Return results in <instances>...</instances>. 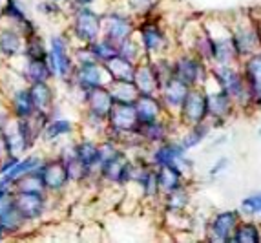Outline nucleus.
I'll return each mask as SVG.
<instances>
[{
    "instance_id": "30",
    "label": "nucleus",
    "mask_w": 261,
    "mask_h": 243,
    "mask_svg": "<svg viewBox=\"0 0 261 243\" xmlns=\"http://www.w3.org/2000/svg\"><path fill=\"white\" fill-rule=\"evenodd\" d=\"M115 103H128L134 104L139 97V90L135 88L134 81H110L108 84Z\"/></svg>"
},
{
    "instance_id": "3",
    "label": "nucleus",
    "mask_w": 261,
    "mask_h": 243,
    "mask_svg": "<svg viewBox=\"0 0 261 243\" xmlns=\"http://www.w3.org/2000/svg\"><path fill=\"white\" fill-rule=\"evenodd\" d=\"M49 66L53 69V75L62 81H70L75 71L73 57L70 53V44L62 35H55L49 39Z\"/></svg>"
},
{
    "instance_id": "34",
    "label": "nucleus",
    "mask_w": 261,
    "mask_h": 243,
    "mask_svg": "<svg viewBox=\"0 0 261 243\" xmlns=\"http://www.w3.org/2000/svg\"><path fill=\"white\" fill-rule=\"evenodd\" d=\"M88 46H90V50H92L93 59H95L97 62H100V64H105L106 61H110L112 57H115L119 53L117 44L112 42V40L106 39V37H100L99 40L88 44Z\"/></svg>"
},
{
    "instance_id": "40",
    "label": "nucleus",
    "mask_w": 261,
    "mask_h": 243,
    "mask_svg": "<svg viewBox=\"0 0 261 243\" xmlns=\"http://www.w3.org/2000/svg\"><path fill=\"white\" fill-rule=\"evenodd\" d=\"M119 53H121L122 57H126V59H130V61L137 62L141 59V53H144L143 46H141V42H137L135 39H126L124 42L119 44Z\"/></svg>"
},
{
    "instance_id": "46",
    "label": "nucleus",
    "mask_w": 261,
    "mask_h": 243,
    "mask_svg": "<svg viewBox=\"0 0 261 243\" xmlns=\"http://www.w3.org/2000/svg\"><path fill=\"white\" fill-rule=\"evenodd\" d=\"M4 2H6V0H0V8H2V6H4Z\"/></svg>"
},
{
    "instance_id": "13",
    "label": "nucleus",
    "mask_w": 261,
    "mask_h": 243,
    "mask_svg": "<svg viewBox=\"0 0 261 243\" xmlns=\"http://www.w3.org/2000/svg\"><path fill=\"white\" fill-rule=\"evenodd\" d=\"M24 42L26 39L17 26L9 24V26L2 28L0 30V57L6 61H13V59L22 57Z\"/></svg>"
},
{
    "instance_id": "35",
    "label": "nucleus",
    "mask_w": 261,
    "mask_h": 243,
    "mask_svg": "<svg viewBox=\"0 0 261 243\" xmlns=\"http://www.w3.org/2000/svg\"><path fill=\"white\" fill-rule=\"evenodd\" d=\"M49 55V46L44 42V39L39 33L28 37L24 42V52L22 57L24 59H48Z\"/></svg>"
},
{
    "instance_id": "5",
    "label": "nucleus",
    "mask_w": 261,
    "mask_h": 243,
    "mask_svg": "<svg viewBox=\"0 0 261 243\" xmlns=\"http://www.w3.org/2000/svg\"><path fill=\"white\" fill-rule=\"evenodd\" d=\"M39 172H40V178H42V183L48 194L49 192H51V194L62 192L66 188V185L70 183L68 166H66V163L59 156L51 157V159H44Z\"/></svg>"
},
{
    "instance_id": "14",
    "label": "nucleus",
    "mask_w": 261,
    "mask_h": 243,
    "mask_svg": "<svg viewBox=\"0 0 261 243\" xmlns=\"http://www.w3.org/2000/svg\"><path fill=\"white\" fill-rule=\"evenodd\" d=\"M42 163H44V157H40V156L20 157L8 172L0 176V188H4V190H13V183L17 181L18 178L33 172V170H39Z\"/></svg>"
},
{
    "instance_id": "28",
    "label": "nucleus",
    "mask_w": 261,
    "mask_h": 243,
    "mask_svg": "<svg viewBox=\"0 0 261 243\" xmlns=\"http://www.w3.org/2000/svg\"><path fill=\"white\" fill-rule=\"evenodd\" d=\"M157 172V185H159V190L163 194H168L172 190H177V188L183 187V172L175 166L170 165H161L155 166Z\"/></svg>"
},
{
    "instance_id": "25",
    "label": "nucleus",
    "mask_w": 261,
    "mask_h": 243,
    "mask_svg": "<svg viewBox=\"0 0 261 243\" xmlns=\"http://www.w3.org/2000/svg\"><path fill=\"white\" fill-rule=\"evenodd\" d=\"M102 66H105L110 81H134L137 62L130 61L126 57H122L121 53H117V55L112 57V59L106 61Z\"/></svg>"
},
{
    "instance_id": "15",
    "label": "nucleus",
    "mask_w": 261,
    "mask_h": 243,
    "mask_svg": "<svg viewBox=\"0 0 261 243\" xmlns=\"http://www.w3.org/2000/svg\"><path fill=\"white\" fill-rule=\"evenodd\" d=\"M134 106L135 112H137V117H139V123L157 121V119H161V113L165 110L163 101L153 93H139Z\"/></svg>"
},
{
    "instance_id": "47",
    "label": "nucleus",
    "mask_w": 261,
    "mask_h": 243,
    "mask_svg": "<svg viewBox=\"0 0 261 243\" xmlns=\"http://www.w3.org/2000/svg\"><path fill=\"white\" fill-rule=\"evenodd\" d=\"M53 2H62V0H53Z\"/></svg>"
},
{
    "instance_id": "32",
    "label": "nucleus",
    "mask_w": 261,
    "mask_h": 243,
    "mask_svg": "<svg viewBox=\"0 0 261 243\" xmlns=\"http://www.w3.org/2000/svg\"><path fill=\"white\" fill-rule=\"evenodd\" d=\"M0 15L2 17L8 18L13 26H20V24H24V22L28 20V11H26V6H24V2L22 0H6L4 6L0 8Z\"/></svg>"
},
{
    "instance_id": "45",
    "label": "nucleus",
    "mask_w": 261,
    "mask_h": 243,
    "mask_svg": "<svg viewBox=\"0 0 261 243\" xmlns=\"http://www.w3.org/2000/svg\"><path fill=\"white\" fill-rule=\"evenodd\" d=\"M6 238H9L8 236V232H6V229L2 225H0V241H2V239H6Z\"/></svg>"
},
{
    "instance_id": "2",
    "label": "nucleus",
    "mask_w": 261,
    "mask_h": 243,
    "mask_svg": "<svg viewBox=\"0 0 261 243\" xmlns=\"http://www.w3.org/2000/svg\"><path fill=\"white\" fill-rule=\"evenodd\" d=\"M106 125H108V132L112 134L110 137L115 141L126 135H134L139 128V117H137L135 106L128 103H113Z\"/></svg>"
},
{
    "instance_id": "37",
    "label": "nucleus",
    "mask_w": 261,
    "mask_h": 243,
    "mask_svg": "<svg viewBox=\"0 0 261 243\" xmlns=\"http://www.w3.org/2000/svg\"><path fill=\"white\" fill-rule=\"evenodd\" d=\"M232 239L238 243H257L259 241V230L252 223H241L236 227Z\"/></svg>"
},
{
    "instance_id": "43",
    "label": "nucleus",
    "mask_w": 261,
    "mask_h": 243,
    "mask_svg": "<svg viewBox=\"0 0 261 243\" xmlns=\"http://www.w3.org/2000/svg\"><path fill=\"white\" fill-rule=\"evenodd\" d=\"M128 2H130V8L135 13H144L152 8V0H128Z\"/></svg>"
},
{
    "instance_id": "16",
    "label": "nucleus",
    "mask_w": 261,
    "mask_h": 243,
    "mask_svg": "<svg viewBox=\"0 0 261 243\" xmlns=\"http://www.w3.org/2000/svg\"><path fill=\"white\" fill-rule=\"evenodd\" d=\"M172 66H174V77H177L181 83H185L190 88L196 86L201 77V71H203L201 62L190 55L177 57V59L172 62Z\"/></svg>"
},
{
    "instance_id": "23",
    "label": "nucleus",
    "mask_w": 261,
    "mask_h": 243,
    "mask_svg": "<svg viewBox=\"0 0 261 243\" xmlns=\"http://www.w3.org/2000/svg\"><path fill=\"white\" fill-rule=\"evenodd\" d=\"M218 83L221 84V90H225L228 95L234 99V97H241V93L245 91L247 84H245V79L241 77L236 69L228 68L226 64H221V68H218L214 71Z\"/></svg>"
},
{
    "instance_id": "24",
    "label": "nucleus",
    "mask_w": 261,
    "mask_h": 243,
    "mask_svg": "<svg viewBox=\"0 0 261 243\" xmlns=\"http://www.w3.org/2000/svg\"><path fill=\"white\" fill-rule=\"evenodd\" d=\"M28 90H30V95H31V99H33L37 112L51 115L53 103H55V91H53V86L49 84V81L28 84Z\"/></svg>"
},
{
    "instance_id": "21",
    "label": "nucleus",
    "mask_w": 261,
    "mask_h": 243,
    "mask_svg": "<svg viewBox=\"0 0 261 243\" xmlns=\"http://www.w3.org/2000/svg\"><path fill=\"white\" fill-rule=\"evenodd\" d=\"M9 110H11V115H13L15 119H28L37 112L33 99H31V95H30V90H28V84L24 88L18 86L11 91V97H9Z\"/></svg>"
},
{
    "instance_id": "11",
    "label": "nucleus",
    "mask_w": 261,
    "mask_h": 243,
    "mask_svg": "<svg viewBox=\"0 0 261 243\" xmlns=\"http://www.w3.org/2000/svg\"><path fill=\"white\" fill-rule=\"evenodd\" d=\"M84 103H86V110L90 115L106 121L115 101H113V95L108 86H97L84 91Z\"/></svg>"
},
{
    "instance_id": "7",
    "label": "nucleus",
    "mask_w": 261,
    "mask_h": 243,
    "mask_svg": "<svg viewBox=\"0 0 261 243\" xmlns=\"http://www.w3.org/2000/svg\"><path fill=\"white\" fill-rule=\"evenodd\" d=\"M179 112H181L183 121L188 123V125L203 123L206 119V115H208V95L201 88L192 86L188 90Z\"/></svg>"
},
{
    "instance_id": "26",
    "label": "nucleus",
    "mask_w": 261,
    "mask_h": 243,
    "mask_svg": "<svg viewBox=\"0 0 261 243\" xmlns=\"http://www.w3.org/2000/svg\"><path fill=\"white\" fill-rule=\"evenodd\" d=\"M245 84L252 101L261 104V53H256L245 62Z\"/></svg>"
},
{
    "instance_id": "8",
    "label": "nucleus",
    "mask_w": 261,
    "mask_h": 243,
    "mask_svg": "<svg viewBox=\"0 0 261 243\" xmlns=\"http://www.w3.org/2000/svg\"><path fill=\"white\" fill-rule=\"evenodd\" d=\"M0 225L6 229L8 236L18 234V232L28 225L17 210L13 190H4V188H0Z\"/></svg>"
},
{
    "instance_id": "36",
    "label": "nucleus",
    "mask_w": 261,
    "mask_h": 243,
    "mask_svg": "<svg viewBox=\"0 0 261 243\" xmlns=\"http://www.w3.org/2000/svg\"><path fill=\"white\" fill-rule=\"evenodd\" d=\"M13 190H20V192H39V194H48L46 187H44L42 178H40L39 170H33V172L26 174L18 178L13 183Z\"/></svg>"
},
{
    "instance_id": "10",
    "label": "nucleus",
    "mask_w": 261,
    "mask_h": 243,
    "mask_svg": "<svg viewBox=\"0 0 261 243\" xmlns=\"http://www.w3.org/2000/svg\"><path fill=\"white\" fill-rule=\"evenodd\" d=\"M134 33V22L130 17L121 13H110L102 17V37L110 39L119 46Z\"/></svg>"
},
{
    "instance_id": "48",
    "label": "nucleus",
    "mask_w": 261,
    "mask_h": 243,
    "mask_svg": "<svg viewBox=\"0 0 261 243\" xmlns=\"http://www.w3.org/2000/svg\"><path fill=\"white\" fill-rule=\"evenodd\" d=\"M259 134H261V130H259Z\"/></svg>"
},
{
    "instance_id": "29",
    "label": "nucleus",
    "mask_w": 261,
    "mask_h": 243,
    "mask_svg": "<svg viewBox=\"0 0 261 243\" xmlns=\"http://www.w3.org/2000/svg\"><path fill=\"white\" fill-rule=\"evenodd\" d=\"M75 156L81 163L92 170H99V143L95 141H90V139H84V141H79L75 143Z\"/></svg>"
},
{
    "instance_id": "39",
    "label": "nucleus",
    "mask_w": 261,
    "mask_h": 243,
    "mask_svg": "<svg viewBox=\"0 0 261 243\" xmlns=\"http://www.w3.org/2000/svg\"><path fill=\"white\" fill-rule=\"evenodd\" d=\"M165 196H166L165 205H166V208H168V212H179V210H183L188 203V194L183 187L177 188V190L168 192V194H165Z\"/></svg>"
},
{
    "instance_id": "42",
    "label": "nucleus",
    "mask_w": 261,
    "mask_h": 243,
    "mask_svg": "<svg viewBox=\"0 0 261 243\" xmlns=\"http://www.w3.org/2000/svg\"><path fill=\"white\" fill-rule=\"evenodd\" d=\"M39 9V13L42 15H48V17H53V15H59L61 13V8H59V2H53V0H44L37 6Z\"/></svg>"
},
{
    "instance_id": "4",
    "label": "nucleus",
    "mask_w": 261,
    "mask_h": 243,
    "mask_svg": "<svg viewBox=\"0 0 261 243\" xmlns=\"http://www.w3.org/2000/svg\"><path fill=\"white\" fill-rule=\"evenodd\" d=\"M15 205H17L18 214L26 223L39 222L46 214L48 208V194H39V192H20L13 190Z\"/></svg>"
},
{
    "instance_id": "20",
    "label": "nucleus",
    "mask_w": 261,
    "mask_h": 243,
    "mask_svg": "<svg viewBox=\"0 0 261 243\" xmlns=\"http://www.w3.org/2000/svg\"><path fill=\"white\" fill-rule=\"evenodd\" d=\"M134 84L139 90V93H153L157 95L161 90V84L157 81V75L153 71V66L150 61L137 62L135 66V75H134Z\"/></svg>"
},
{
    "instance_id": "31",
    "label": "nucleus",
    "mask_w": 261,
    "mask_h": 243,
    "mask_svg": "<svg viewBox=\"0 0 261 243\" xmlns=\"http://www.w3.org/2000/svg\"><path fill=\"white\" fill-rule=\"evenodd\" d=\"M73 132V123L68 121V119H49L44 126V132H42V139L44 141H57V139L64 137V135H70Z\"/></svg>"
},
{
    "instance_id": "1",
    "label": "nucleus",
    "mask_w": 261,
    "mask_h": 243,
    "mask_svg": "<svg viewBox=\"0 0 261 243\" xmlns=\"http://www.w3.org/2000/svg\"><path fill=\"white\" fill-rule=\"evenodd\" d=\"M71 31H73V37L79 42L88 46V44L100 39L102 17L95 13L90 6H77L73 11V20H71Z\"/></svg>"
},
{
    "instance_id": "44",
    "label": "nucleus",
    "mask_w": 261,
    "mask_h": 243,
    "mask_svg": "<svg viewBox=\"0 0 261 243\" xmlns=\"http://www.w3.org/2000/svg\"><path fill=\"white\" fill-rule=\"evenodd\" d=\"M75 6H90L92 2H95V0H73Z\"/></svg>"
},
{
    "instance_id": "22",
    "label": "nucleus",
    "mask_w": 261,
    "mask_h": 243,
    "mask_svg": "<svg viewBox=\"0 0 261 243\" xmlns=\"http://www.w3.org/2000/svg\"><path fill=\"white\" fill-rule=\"evenodd\" d=\"M20 75L26 84L44 83V81H51L55 77L48 59H26V64L22 68Z\"/></svg>"
},
{
    "instance_id": "12",
    "label": "nucleus",
    "mask_w": 261,
    "mask_h": 243,
    "mask_svg": "<svg viewBox=\"0 0 261 243\" xmlns=\"http://www.w3.org/2000/svg\"><path fill=\"white\" fill-rule=\"evenodd\" d=\"M130 166L132 161L122 152H119L117 156H113L112 159L105 161L99 166V174L105 181L113 183V185H124L130 181Z\"/></svg>"
},
{
    "instance_id": "33",
    "label": "nucleus",
    "mask_w": 261,
    "mask_h": 243,
    "mask_svg": "<svg viewBox=\"0 0 261 243\" xmlns=\"http://www.w3.org/2000/svg\"><path fill=\"white\" fill-rule=\"evenodd\" d=\"M230 112H232V97L225 90H221L219 93H214V95H208V115L223 119Z\"/></svg>"
},
{
    "instance_id": "6",
    "label": "nucleus",
    "mask_w": 261,
    "mask_h": 243,
    "mask_svg": "<svg viewBox=\"0 0 261 243\" xmlns=\"http://www.w3.org/2000/svg\"><path fill=\"white\" fill-rule=\"evenodd\" d=\"M106 77H108V74H106L105 66L97 61H90L75 66V71L71 75L70 83H73L79 90L88 91L97 86H106Z\"/></svg>"
},
{
    "instance_id": "27",
    "label": "nucleus",
    "mask_w": 261,
    "mask_h": 243,
    "mask_svg": "<svg viewBox=\"0 0 261 243\" xmlns=\"http://www.w3.org/2000/svg\"><path fill=\"white\" fill-rule=\"evenodd\" d=\"M135 134L139 141H144L148 144H161L168 139V128L161 119H157L152 123H139V128Z\"/></svg>"
},
{
    "instance_id": "38",
    "label": "nucleus",
    "mask_w": 261,
    "mask_h": 243,
    "mask_svg": "<svg viewBox=\"0 0 261 243\" xmlns=\"http://www.w3.org/2000/svg\"><path fill=\"white\" fill-rule=\"evenodd\" d=\"M208 134V125H205V121L203 123H197V125H192L190 130H188V134L183 137V148L185 150H188V148H194L197 147V144L205 139V135Z\"/></svg>"
},
{
    "instance_id": "9",
    "label": "nucleus",
    "mask_w": 261,
    "mask_h": 243,
    "mask_svg": "<svg viewBox=\"0 0 261 243\" xmlns=\"http://www.w3.org/2000/svg\"><path fill=\"white\" fill-rule=\"evenodd\" d=\"M152 163H153V166H161V165L175 166V168H179L181 172L190 168V165H192L190 161L187 159V156H185L183 144L172 143L168 139H166L165 143L157 144V148L153 150Z\"/></svg>"
},
{
    "instance_id": "18",
    "label": "nucleus",
    "mask_w": 261,
    "mask_h": 243,
    "mask_svg": "<svg viewBox=\"0 0 261 243\" xmlns=\"http://www.w3.org/2000/svg\"><path fill=\"white\" fill-rule=\"evenodd\" d=\"M139 33H141V46H143L146 55H153V53H159L161 50H165L166 37L155 22H143L139 26Z\"/></svg>"
},
{
    "instance_id": "41",
    "label": "nucleus",
    "mask_w": 261,
    "mask_h": 243,
    "mask_svg": "<svg viewBox=\"0 0 261 243\" xmlns=\"http://www.w3.org/2000/svg\"><path fill=\"white\" fill-rule=\"evenodd\" d=\"M241 208H243V212L250 214V216L261 214V192L250 196V198H245L243 203H241Z\"/></svg>"
},
{
    "instance_id": "17",
    "label": "nucleus",
    "mask_w": 261,
    "mask_h": 243,
    "mask_svg": "<svg viewBox=\"0 0 261 243\" xmlns=\"http://www.w3.org/2000/svg\"><path fill=\"white\" fill-rule=\"evenodd\" d=\"M190 86H187L185 83H181L177 77L168 79L159 90V99L163 101L165 108L168 110H179L183 104L185 97H187Z\"/></svg>"
},
{
    "instance_id": "19",
    "label": "nucleus",
    "mask_w": 261,
    "mask_h": 243,
    "mask_svg": "<svg viewBox=\"0 0 261 243\" xmlns=\"http://www.w3.org/2000/svg\"><path fill=\"white\" fill-rule=\"evenodd\" d=\"M238 217H240V214L236 210L218 214L214 217V222L210 223V239L212 241H228V239H232V232L238 227Z\"/></svg>"
}]
</instances>
